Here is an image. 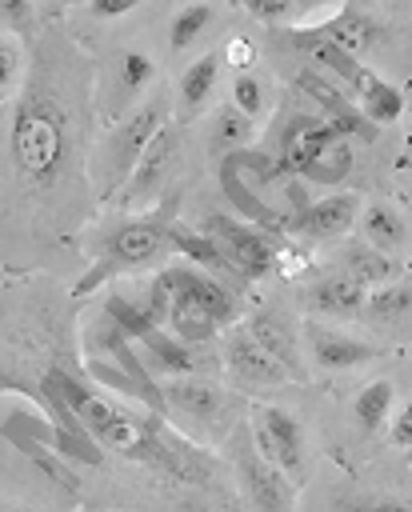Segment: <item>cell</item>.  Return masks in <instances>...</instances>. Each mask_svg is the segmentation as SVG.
<instances>
[{
  "instance_id": "19",
  "label": "cell",
  "mask_w": 412,
  "mask_h": 512,
  "mask_svg": "<svg viewBox=\"0 0 412 512\" xmlns=\"http://www.w3.org/2000/svg\"><path fill=\"white\" fill-rule=\"evenodd\" d=\"M356 216H360V196L356 192H336V196L312 200L304 212L284 220V228L304 236V240H340L356 228Z\"/></svg>"
},
{
  "instance_id": "30",
  "label": "cell",
  "mask_w": 412,
  "mask_h": 512,
  "mask_svg": "<svg viewBox=\"0 0 412 512\" xmlns=\"http://www.w3.org/2000/svg\"><path fill=\"white\" fill-rule=\"evenodd\" d=\"M336 512H412L408 492H392V488H348L340 496H332Z\"/></svg>"
},
{
  "instance_id": "3",
  "label": "cell",
  "mask_w": 412,
  "mask_h": 512,
  "mask_svg": "<svg viewBox=\"0 0 412 512\" xmlns=\"http://www.w3.org/2000/svg\"><path fill=\"white\" fill-rule=\"evenodd\" d=\"M168 228L172 220L164 212H132L120 216L112 224H100L96 232H84L80 252H88V272L72 284V296L84 300L88 292H96L104 280L136 272V268H152L168 256Z\"/></svg>"
},
{
  "instance_id": "16",
  "label": "cell",
  "mask_w": 412,
  "mask_h": 512,
  "mask_svg": "<svg viewBox=\"0 0 412 512\" xmlns=\"http://www.w3.org/2000/svg\"><path fill=\"white\" fill-rule=\"evenodd\" d=\"M300 308L308 312V320H356L360 316V304H364V288L352 284L340 268H324L316 272L312 280L300 284L296 292Z\"/></svg>"
},
{
  "instance_id": "4",
  "label": "cell",
  "mask_w": 412,
  "mask_h": 512,
  "mask_svg": "<svg viewBox=\"0 0 412 512\" xmlns=\"http://www.w3.org/2000/svg\"><path fill=\"white\" fill-rule=\"evenodd\" d=\"M172 120V100L168 92H152L148 100H140L132 112H124L120 120L104 124L92 140L88 152V180H92V196L96 204L116 200V192L124 188V180L132 176L136 160L144 156L148 140Z\"/></svg>"
},
{
  "instance_id": "13",
  "label": "cell",
  "mask_w": 412,
  "mask_h": 512,
  "mask_svg": "<svg viewBox=\"0 0 412 512\" xmlns=\"http://www.w3.org/2000/svg\"><path fill=\"white\" fill-rule=\"evenodd\" d=\"M248 336L284 368V376L292 384H304L308 368H304V348H300V320L280 308V304H260L248 320H244Z\"/></svg>"
},
{
  "instance_id": "28",
  "label": "cell",
  "mask_w": 412,
  "mask_h": 512,
  "mask_svg": "<svg viewBox=\"0 0 412 512\" xmlns=\"http://www.w3.org/2000/svg\"><path fill=\"white\" fill-rule=\"evenodd\" d=\"M208 140H212V148H220L224 156L244 152V148H252V140H256V120L240 116L232 104H220V108L212 112V120H208Z\"/></svg>"
},
{
  "instance_id": "20",
  "label": "cell",
  "mask_w": 412,
  "mask_h": 512,
  "mask_svg": "<svg viewBox=\"0 0 412 512\" xmlns=\"http://www.w3.org/2000/svg\"><path fill=\"white\" fill-rule=\"evenodd\" d=\"M168 252H176V256H184L192 268H200V272L216 276V280H220V284H228L232 292H236V288H244V284L236 280L232 264L224 260V252L216 248V240H212V236H204L200 228H184V224H176V220H172V228H168Z\"/></svg>"
},
{
  "instance_id": "7",
  "label": "cell",
  "mask_w": 412,
  "mask_h": 512,
  "mask_svg": "<svg viewBox=\"0 0 412 512\" xmlns=\"http://www.w3.org/2000/svg\"><path fill=\"white\" fill-rule=\"evenodd\" d=\"M248 436H252V448L288 476V484L300 492L308 480H312V452H308V432L304 424L280 408V404H248Z\"/></svg>"
},
{
  "instance_id": "34",
  "label": "cell",
  "mask_w": 412,
  "mask_h": 512,
  "mask_svg": "<svg viewBox=\"0 0 412 512\" xmlns=\"http://www.w3.org/2000/svg\"><path fill=\"white\" fill-rule=\"evenodd\" d=\"M136 304L144 308V316L152 320V328H164V320H168V308H172V292H168V280H164V268L148 276V284L140 288V296H136Z\"/></svg>"
},
{
  "instance_id": "1",
  "label": "cell",
  "mask_w": 412,
  "mask_h": 512,
  "mask_svg": "<svg viewBox=\"0 0 412 512\" xmlns=\"http://www.w3.org/2000/svg\"><path fill=\"white\" fill-rule=\"evenodd\" d=\"M96 60L56 20L24 40V80L0 104V260L12 276L76 264L96 212Z\"/></svg>"
},
{
  "instance_id": "24",
  "label": "cell",
  "mask_w": 412,
  "mask_h": 512,
  "mask_svg": "<svg viewBox=\"0 0 412 512\" xmlns=\"http://www.w3.org/2000/svg\"><path fill=\"white\" fill-rule=\"evenodd\" d=\"M220 56L216 52H204V56H196L184 72H180V80H176V96H180V112L184 116H196L200 108H208V100H212V92H216V84H220Z\"/></svg>"
},
{
  "instance_id": "33",
  "label": "cell",
  "mask_w": 412,
  "mask_h": 512,
  "mask_svg": "<svg viewBox=\"0 0 412 512\" xmlns=\"http://www.w3.org/2000/svg\"><path fill=\"white\" fill-rule=\"evenodd\" d=\"M24 80V44H16L8 32H0V104L16 96Z\"/></svg>"
},
{
  "instance_id": "38",
  "label": "cell",
  "mask_w": 412,
  "mask_h": 512,
  "mask_svg": "<svg viewBox=\"0 0 412 512\" xmlns=\"http://www.w3.org/2000/svg\"><path fill=\"white\" fill-rule=\"evenodd\" d=\"M388 440H392V448H400V452L412 448V408H408V404H404L396 416H388Z\"/></svg>"
},
{
  "instance_id": "10",
  "label": "cell",
  "mask_w": 412,
  "mask_h": 512,
  "mask_svg": "<svg viewBox=\"0 0 412 512\" xmlns=\"http://www.w3.org/2000/svg\"><path fill=\"white\" fill-rule=\"evenodd\" d=\"M152 80H156V60L144 48H116L108 68L96 64V116L104 112L108 124L120 120L144 100Z\"/></svg>"
},
{
  "instance_id": "31",
  "label": "cell",
  "mask_w": 412,
  "mask_h": 512,
  "mask_svg": "<svg viewBox=\"0 0 412 512\" xmlns=\"http://www.w3.org/2000/svg\"><path fill=\"white\" fill-rule=\"evenodd\" d=\"M212 20H216V8H212V4H184V8L172 16V24H168V44H172V52H184L196 36H204V32L212 28Z\"/></svg>"
},
{
  "instance_id": "14",
  "label": "cell",
  "mask_w": 412,
  "mask_h": 512,
  "mask_svg": "<svg viewBox=\"0 0 412 512\" xmlns=\"http://www.w3.org/2000/svg\"><path fill=\"white\" fill-rule=\"evenodd\" d=\"M284 44L300 56V64H308V68L332 76L352 100H356V96L364 92V84L372 80V68H364L356 56L340 52L336 44H328L324 36H316V32H308V28H300V24H288V28H284Z\"/></svg>"
},
{
  "instance_id": "21",
  "label": "cell",
  "mask_w": 412,
  "mask_h": 512,
  "mask_svg": "<svg viewBox=\"0 0 412 512\" xmlns=\"http://www.w3.org/2000/svg\"><path fill=\"white\" fill-rule=\"evenodd\" d=\"M336 260H340V264H332V268H340V272H344L352 284H360L364 292H368V288H380V284H392V280H400V276L408 272L400 260L376 252V248L364 244V240H348Z\"/></svg>"
},
{
  "instance_id": "17",
  "label": "cell",
  "mask_w": 412,
  "mask_h": 512,
  "mask_svg": "<svg viewBox=\"0 0 412 512\" xmlns=\"http://www.w3.org/2000/svg\"><path fill=\"white\" fill-rule=\"evenodd\" d=\"M140 344V364H144V372L152 376V372H160V376H212L216 368H220V356H204L200 352V344H184V340H176L172 332H164V328H152L144 340H136Z\"/></svg>"
},
{
  "instance_id": "37",
  "label": "cell",
  "mask_w": 412,
  "mask_h": 512,
  "mask_svg": "<svg viewBox=\"0 0 412 512\" xmlns=\"http://www.w3.org/2000/svg\"><path fill=\"white\" fill-rule=\"evenodd\" d=\"M280 196H284V204H288L284 220H292L296 212H304V208L312 204V196H308V184H304V180H296V176H284V180H280Z\"/></svg>"
},
{
  "instance_id": "35",
  "label": "cell",
  "mask_w": 412,
  "mask_h": 512,
  "mask_svg": "<svg viewBox=\"0 0 412 512\" xmlns=\"http://www.w3.org/2000/svg\"><path fill=\"white\" fill-rule=\"evenodd\" d=\"M300 8L304 4H296V0H248L244 4V12L264 20V24H288L292 16H300Z\"/></svg>"
},
{
  "instance_id": "23",
  "label": "cell",
  "mask_w": 412,
  "mask_h": 512,
  "mask_svg": "<svg viewBox=\"0 0 412 512\" xmlns=\"http://www.w3.org/2000/svg\"><path fill=\"white\" fill-rule=\"evenodd\" d=\"M408 312H412V280L404 272L400 280L364 292V304H360V316L356 320H364L372 328H404L408 324Z\"/></svg>"
},
{
  "instance_id": "27",
  "label": "cell",
  "mask_w": 412,
  "mask_h": 512,
  "mask_svg": "<svg viewBox=\"0 0 412 512\" xmlns=\"http://www.w3.org/2000/svg\"><path fill=\"white\" fill-rule=\"evenodd\" d=\"M392 400H396L392 380H368V384H360L356 396H352V420H356V428L364 436H376L388 424V416H392Z\"/></svg>"
},
{
  "instance_id": "5",
  "label": "cell",
  "mask_w": 412,
  "mask_h": 512,
  "mask_svg": "<svg viewBox=\"0 0 412 512\" xmlns=\"http://www.w3.org/2000/svg\"><path fill=\"white\" fill-rule=\"evenodd\" d=\"M160 388V416L180 420V436H196L208 444H224V436L244 420L248 408L240 392H228L216 376H172Z\"/></svg>"
},
{
  "instance_id": "9",
  "label": "cell",
  "mask_w": 412,
  "mask_h": 512,
  "mask_svg": "<svg viewBox=\"0 0 412 512\" xmlns=\"http://www.w3.org/2000/svg\"><path fill=\"white\" fill-rule=\"evenodd\" d=\"M180 156H184V128H180L176 120H168V124L148 140V148H144V156L136 160L132 176H128L124 188L116 192V204H120L128 216H132L136 208H152L156 196H160V188L172 180Z\"/></svg>"
},
{
  "instance_id": "39",
  "label": "cell",
  "mask_w": 412,
  "mask_h": 512,
  "mask_svg": "<svg viewBox=\"0 0 412 512\" xmlns=\"http://www.w3.org/2000/svg\"><path fill=\"white\" fill-rule=\"evenodd\" d=\"M128 12H136V0H92L88 4V16H96V20H116Z\"/></svg>"
},
{
  "instance_id": "12",
  "label": "cell",
  "mask_w": 412,
  "mask_h": 512,
  "mask_svg": "<svg viewBox=\"0 0 412 512\" xmlns=\"http://www.w3.org/2000/svg\"><path fill=\"white\" fill-rule=\"evenodd\" d=\"M168 292L180 304H192L196 312H204L216 328H232L240 320V292H232L228 284H220L216 276L192 268V264H168L164 268Z\"/></svg>"
},
{
  "instance_id": "8",
  "label": "cell",
  "mask_w": 412,
  "mask_h": 512,
  "mask_svg": "<svg viewBox=\"0 0 412 512\" xmlns=\"http://www.w3.org/2000/svg\"><path fill=\"white\" fill-rule=\"evenodd\" d=\"M200 232L216 240V248L224 252V260L232 264L240 284H256L268 272H276V256H280V236L276 232L252 228V224H244L236 216H224V212H208Z\"/></svg>"
},
{
  "instance_id": "41",
  "label": "cell",
  "mask_w": 412,
  "mask_h": 512,
  "mask_svg": "<svg viewBox=\"0 0 412 512\" xmlns=\"http://www.w3.org/2000/svg\"><path fill=\"white\" fill-rule=\"evenodd\" d=\"M0 512H36L28 504H16V500H0Z\"/></svg>"
},
{
  "instance_id": "26",
  "label": "cell",
  "mask_w": 412,
  "mask_h": 512,
  "mask_svg": "<svg viewBox=\"0 0 412 512\" xmlns=\"http://www.w3.org/2000/svg\"><path fill=\"white\" fill-rule=\"evenodd\" d=\"M404 92L396 84H388L384 76L372 72V80L364 84V92L356 96V112L372 124V128H392L400 116H404Z\"/></svg>"
},
{
  "instance_id": "15",
  "label": "cell",
  "mask_w": 412,
  "mask_h": 512,
  "mask_svg": "<svg viewBox=\"0 0 412 512\" xmlns=\"http://www.w3.org/2000/svg\"><path fill=\"white\" fill-rule=\"evenodd\" d=\"M300 348L308 352V360L320 372H348V368L372 364L380 356V348L372 340L352 336V332L332 328V324H320V320H304L300 324Z\"/></svg>"
},
{
  "instance_id": "25",
  "label": "cell",
  "mask_w": 412,
  "mask_h": 512,
  "mask_svg": "<svg viewBox=\"0 0 412 512\" xmlns=\"http://www.w3.org/2000/svg\"><path fill=\"white\" fill-rule=\"evenodd\" d=\"M220 192L228 196V204L240 212L236 220H244V224H252V228H264V232H276V224H280V216L236 176V164H232V156H224L220 160Z\"/></svg>"
},
{
  "instance_id": "6",
  "label": "cell",
  "mask_w": 412,
  "mask_h": 512,
  "mask_svg": "<svg viewBox=\"0 0 412 512\" xmlns=\"http://www.w3.org/2000/svg\"><path fill=\"white\" fill-rule=\"evenodd\" d=\"M224 460L232 468V484L240 496V512H296V488L280 468H272L248 436V424L240 420L224 436Z\"/></svg>"
},
{
  "instance_id": "32",
  "label": "cell",
  "mask_w": 412,
  "mask_h": 512,
  "mask_svg": "<svg viewBox=\"0 0 412 512\" xmlns=\"http://www.w3.org/2000/svg\"><path fill=\"white\" fill-rule=\"evenodd\" d=\"M240 116H248V120H256V116H264L268 112V88H264V80L260 76H252V72H236V80H232V100H228Z\"/></svg>"
},
{
  "instance_id": "40",
  "label": "cell",
  "mask_w": 412,
  "mask_h": 512,
  "mask_svg": "<svg viewBox=\"0 0 412 512\" xmlns=\"http://www.w3.org/2000/svg\"><path fill=\"white\" fill-rule=\"evenodd\" d=\"M396 200L408 204V140L396 148Z\"/></svg>"
},
{
  "instance_id": "2",
  "label": "cell",
  "mask_w": 412,
  "mask_h": 512,
  "mask_svg": "<svg viewBox=\"0 0 412 512\" xmlns=\"http://www.w3.org/2000/svg\"><path fill=\"white\" fill-rule=\"evenodd\" d=\"M84 372L76 348V296L56 276L28 272L0 284V392L32 396L60 424V452L68 440H88L56 404V376Z\"/></svg>"
},
{
  "instance_id": "22",
  "label": "cell",
  "mask_w": 412,
  "mask_h": 512,
  "mask_svg": "<svg viewBox=\"0 0 412 512\" xmlns=\"http://www.w3.org/2000/svg\"><path fill=\"white\" fill-rule=\"evenodd\" d=\"M360 240L372 244L376 252L392 256V252H408V220L400 208L384 204V200H372V204H360Z\"/></svg>"
},
{
  "instance_id": "29",
  "label": "cell",
  "mask_w": 412,
  "mask_h": 512,
  "mask_svg": "<svg viewBox=\"0 0 412 512\" xmlns=\"http://www.w3.org/2000/svg\"><path fill=\"white\" fill-rule=\"evenodd\" d=\"M100 316H104L124 340H132V344L152 332V320L144 316V308H140L136 296H128V292H108L104 304H100Z\"/></svg>"
},
{
  "instance_id": "36",
  "label": "cell",
  "mask_w": 412,
  "mask_h": 512,
  "mask_svg": "<svg viewBox=\"0 0 412 512\" xmlns=\"http://www.w3.org/2000/svg\"><path fill=\"white\" fill-rule=\"evenodd\" d=\"M216 56H220V64H228V68L244 72V68H252V64H256V40H252V36H244V32H232V36L224 40V52H216Z\"/></svg>"
},
{
  "instance_id": "18",
  "label": "cell",
  "mask_w": 412,
  "mask_h": 512,
  "mask_svg": "<svg viewBox=\"0 0 412 512\" xmlns=\"http://www.w3.org/2000/svg\"><path fill=\"white\" fill-rule=\"evenodd\" d=\"M300 28L324 36L328 44H336L340 52H348V56H356V60H360V52L376 48L380 36H384V20H380L372 8H364V4H344V8H336L332 16H324L320 24H300Z\"/></svg>"
},
{
  "instance_id": "11",
  "label": "cell",
  "mask_w": 412,
  "mask_h": 512,
  "mask_svg": "<svg viewBox=\"0 0 412 512\" xmlns=\"http://www.w3.org/2000/svg\"><path fill=\"white\" fill-rule=\"evenodd\" d=\"M220 368L232 380L236 392H260V388H288L292 380L284 376V368L248 336L244 324H232L224 332V348H220Z\"/></svg>"
}]
</instances>
